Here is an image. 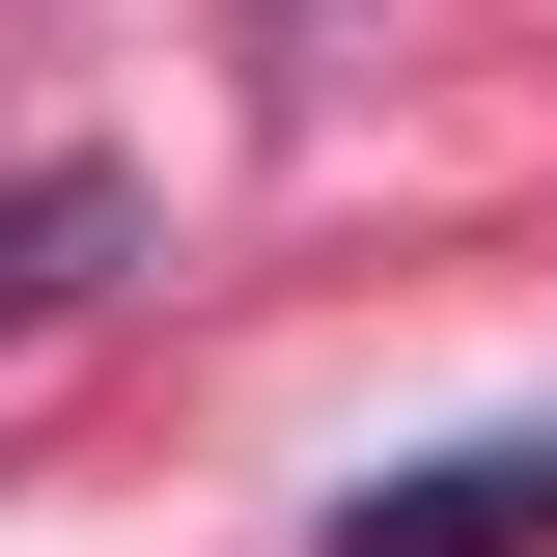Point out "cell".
I'll list each match as a JSON object with an SVG mask.
<instances>
[{
    "instance_id": "cell-1",
    "label": "cell",
    "mask_w": 557,
    "mask_h": 557,
    "mask_svg": "<svg viewBox=\"0 0 557 557\" xmlns=\"http://www.w3.org/2000/svg\"><path fill=\"white\" fill-rule=\"evenodd\" d=\"M335 557H557V418H474V446H391L335 502Z\"/></svg>"
},
{
    "instance_id": "cell-2",
    "label": "cell",
    "mask_w": 557,
    "mask_h": 557,
    "mask_svg": "<svg viewBox=\"0 0 557 557\" xmlns=\"http://www.w3.org/2000/svg\"><path fill=\"white\" fill-rule=\"evenodd\" d=\"M84 251H112V196H84V168H0V307H57Z\"/></svg>"
}]
</instances>
